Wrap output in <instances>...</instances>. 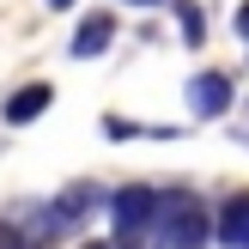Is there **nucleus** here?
I'll use <instances>...</instances> for the list:
<instances>
[{"label": "nucleus", "instance_id": "f257e3e1", "mask_svg": "<svg viewBox=\"0 0 249 249\" xmlns=\"http://www.w3.org/2000/svg\"><path fill=\"white\" fill-rule=\"evenodd\" d=\"M140 237L152 243H170V249H195L213 237V219L195 195H152V213H146V231Z\"/></svg>", "mask_w": 249, "mask_h": 249}, {"label": "nucleus", "instance_id": "f03ea898", "mask_svg": "<svg viewBox=\"0 0 249 249\" xmlns=\"http://www.w3.org/2000/svg\"><path fill=\"white\" fill-rule=\"evenodd\" d=\"M152 195H158V189H146V182H134V189H116V195H109V219H116V237H140V231H146Z\"/></svg>", "mask_w": 249, "mask_h": 249}, {"label": "nucleus", "instance_id": "7ed1b4c3", "mask_svg": "<svg viewBox=\"0 0 249 249\" xmlns=\"http://www.w3.org/2000/svg\"><path fill=\"white\" fill-rule=\"evenodd\" d=\"M189 109H195V122H213V116H225L231 109V73H195L189 79Z\"/></svg>", "mask_w": 249, "mask_h": 249}, {"label": "nucleus", "instance_id": "20e7f679", "mask_svg": "<svg viewBox=\"0 0 249 249\" xmlns=\"http://www.w3.org/2000/svg\"><path fill=\"white\" fill-rule=\"evenodd\" d=\"M91 201H97V189H91V182H73V189L61 195L55 207H49V219H55V231H73V225H79L85 213H91Z\"/></svg>", "mask_w": 249, "mask_h": 249}, {"label": "nucleus", "instance_id": "39448f33", "mask_svg": "<svg viewBox=\"0 0 249 249\" xmlns=\"http://www.w3.org/2000/svg\"><path fill=\"white\" fill-rule=\"evenodd\" d=\"M109 36H116V18H109V12H97V18H85V24H79V36H73V55H79V61L104 55Z\"/></svg>", "mask_w": 249, "mask_h": 249}, {"label": "nucleus", "instance_id": "423d86ee", "mask_svg": "<svg viewBox=\"0 0 249 249\" xmlns=\"http://www.w3.org/2000/svg\"><path fill=\"white\" fill-rule=\"evenodd\" d=\"M219 243H231V249H249V195H237V201L219 213Z\"/></svg>", "mask_w": 249, "mask_h": 249}, {"label": "nucleus", "instance_id": "0eeeda50", "mask_svg": "<svg viewBox=\"0 0 249 249\" xmlns=\"http://www.w3.org/2000/svg\"><path fill=\"white\" fill-rule=\"evenodd\" d=\"M49 97H55L49 85H24V91H12V104H6V122H12V128H18V122H36V116L49 109Z\"/></svg>", "mask_w": 249, "mask_h": 249}, {"label": "nucleus", "instance_id": "6e6552de", "mask_svg": "<svg viewBox=\"0 0 249 249\" xmlns=\"http://www.w3.org/2000/svg\"><path fill=\"white\" fill-rule=\"evenodd\" d=\"M177 12H182V36L201 43V12H195V0H177Z\"/></svg>", "mask_w": 249, "mask_h": 249}, {"label": "nucleus", "instance_id": "1a4fd4ad", "mask_svg": "<svg viewBox=\"0 0 249 249\" xmlns=\"http://www.w3.org/2000/svg\"><path fill=\"white\" fill-rule=\"evenodd\" d=\"M237 31L249 36V0H243V6H237Z\"/></svg>", "mask_w": 249, "mask_h": 249}, {"label": "nucleus", "instance_id": "9d476101", "mask_svg": "<svg viewBox=\"0 0 249 249\" xmlns=\"http://www.w3.org/2000/svg\"><path fill=\"white\" fill-rule=\"evenodd\" d=\"M0 243H18V225H0Z\"/></svg>", "mask_w": 249, "mask_h": 249}, {"label": "nucleus", "instance_id": "9b49d317", "mask_svg": "<svg viewBox=\"0 0 249 249\" xmlns=\"http://www.w3.org/2000/svg\"><path fill=\"white\" fill-rule=\"evenodd\" d=\"M49 6H55V12H67V6H73V0H49Z\"/></svg>", "mask_w": 249, "mask_h": 249}]
</instances>
